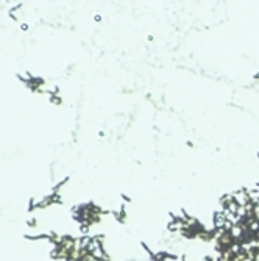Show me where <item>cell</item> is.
<instances>
[{
	"mask_svg": "<svg viewBox=\"0 0 259 261\" xmlns=\"http://www.w3.org/2000/svg\"><path fill=\"white\" fill-rule=\"evenodd\" d=\"M226 222H228V216L225 211H214L212 213V227L214 228L222 231L223 227L226 225Z\"/></svg>",
	"mask_w": 259,
	"mask_h": 261,
	"instance_id": "6da1fadb",
	"label": "cell"
},
{
	"mask_svg": "<svg viewBox=\"0 0 259 261\" xmlns=\"http://www.w3.org/2000/svg\"><path fill=\"white\" fill-rule=\"evenodd\" d=\"M233 200H234V197H233V194H231V192H229V194H223V196L219 199L220 210H222V211H225V210L229 207V205H231V202H233Z\"/></svg>",
	"mask_w": 259,
	"mask_h": 261,
	"instance_id": "7a4b0ae2",
	"label": "cell"
},
{
	"mask_svg": "<svg viewBox=\"0 0 259 261\" xmlns=\"http://www.w3.org/2000/svg\"><path fill=\"white\" fill-rule=\"evenodd\" d=\"M120 197H122V200H124V203H130V202H131V199H130L127 194H120Z\"/></svg>",
	"mask_w": 259,
	"mask_h": 261,
	"instance_id": "3957f363",
	"label": "cell"
},
{
	"mask_svg": "<svg viewBox=\"0 0 259 261\" xmlns=\"http://www.w3.org/2000/svg\"><path fill=\"white\" fill-rule=\"evenodd\" d=\"M94 20H97V22H100V20H102V16H100V14H95V16H94Z\"/></svg>",
	"mask_w": 259,
	"mask_h": 261,
	"instance_id": "277c9868",
	"label": "cell"
},
{
	"mask_svg": "<svg viewBox=\"0 0 259 261\" xmlns=\"http://www.w3.org/2000/svg\"><path fill=\"white\" fill-rule=\"evenodd\" d=\"M203 261H215V258H212V256H206Z\"/></svg>",
	"mask_w": 259,
	"mask_h": 261,
	"instance_id": "5b68a950",
	"label": "cell"
},
{
	"mask_svg": "<svg viewBox=\"0 0 259 261\" xmlns=\"http://www.w3.org/2000/svg\"><path fill=\"white\" fill-rule=\"evenodd\" d=\"M253 80H256V81H259V74H254V75H253Z\"/></svg>",
	"mask_w": 259,
	"mask_h": 261,
	"instance_id": "8992f818",
	"label": "cell"
}]
</instances>
